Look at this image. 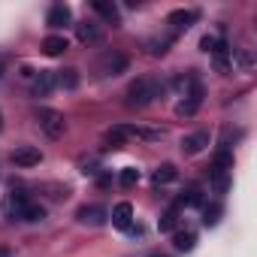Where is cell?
Segmentation results:
<instances>
[{
	"mask_svg": "<svg viewBox=\"0 0 257 257\" xmlns=\"http://www.w3.org/2000/svg\"><path fill=\"white\" fill-rule=\"evenodd\" d=\"M164 94V82L155 76H140L131 88H127V106H149L155 97Z\"/></svg>",
	"mask_w": 257,
	"mask_h": 257,
	"instance_id": "1",
	"label": "cell"
},
{
	"mask_svg": "<svg viewBox=\"0 0 257 257\" xmlns=\"http://www.w3.org/2000/svg\"><path fill=\"white\" fill-rule=\"evenodd\" d=\"M37 124L49 140H61L64 131H67V121L58 109H37Z\"/></svg>",
	"mask_w": 257,
	"mask_h": 257,
	"instance_id": "2",
	"label": "cell"
},
{
	"mask_svg": "<svg viewBox=\"0 0 257 257\" xmlns=\"http://www.w3.org/2000/svg\"><path fill=\"white\" fill-rule=\"evenodd\" d=\"M182 97H185V100L176 106V115H182V118H191V115L200 109V103H203V85L197 82V85H194L188 94H182Z\"/></svg>",
	"mask_w": 257,
	"mask_h": 257,
	"instance_id": "3",
	"label": "cell"
},
{
	"mask_svg": "<svg viewBox=\"0 0 257 257\" xmlns=\"http://www.w3.org/2000/svg\"><path fill=\"white\" fill-rule=\"evenodd\" d=\"M100 70H103L106 76H121V73L127 70V58H124L121 52H106V55L100 58Z\"/></svg>",
	"mask_w": 257,
	"mask_h": 257,
	"instance_id": "4",
	"label": "cell"
},
{
	"mask_svg": "<svg viewBox=\"0 0 257 257\" xmlns=\"http://www.w3.org/2000/svg\"><path fill=\"white\" fill-rule=\"evenodd\" d=\"M55 70H40L34 76V97H49L55 91Z\"/></svg>",
	"mask_w": 257,
	"mask_h": 257,
	"instance_id": "5",
	"label": "cell"
},
{
	"mask_svg": "<svg viewBox=\"0 0 257 257\" xmlns=\"http://www.w3.org/2000/svg\"><path fill=\"white\" fill-rule=\"evenodd\" d=\"M70 19H73L70 7H67V4H55V7L49 10V16H46V25H49V28H67Z\"/></svg>",
	"mask_w": 257,
	"mask_h": 257,
	"instance_id": "6",
	"label": "cell"
},
{
	"mask_svg": "<svg viewBox=\"0 0 257 257\" xmlns=\"http://www.w3.org/2000/svg\"><path fill=\"white\" fill-rule=\"evenodd\" d=\"M194 22H197V13H194V10H176V13H170V19H167V25H173L176 34L188 31Z\"/></svg>",
	"mask_w": 257,
	"mask_h": 257,
	"instance_id": "7",
	"label": "cell"
},
{
	"mask_svg": "<svg viewBox=\"0 0 257 257\" xmlns=\"http://www.w3.org/2000/svg\"><path fill=\"white\" fill-rule=\"evenodd\" d=\"M40 161H43V155L34 146H22V149L13 152V164H19V167H37Z\"/></svg>",
	"mask_w": 257,
	"mask_h": 257,
	"instance_id": "8",
	"label": "cell"
},
{
	"mask_svg": "<svg viewBox=\"0 0 257 257\" xmlns=\"http://www.w3.org/2000/svg\"><path fill=\"white\" fill-rule=\"evenodd\" d=\"M112 224L118 230H131V224H134V206L131 203H118L112 209Z\"/></svg>",
	"mask_w": 257,
	"mask_h": 257,
	"instance_id": "9",
	"label": "cell"
},
{
	"mask_svg": "<svg viewBox=\"0 0 257 257\" xmlns=\"http://www.w3.org/2000/svg\"><path fill=\"white\" fill-rule=\"evenodd\" d=\"M131 137H140V127H127V124H118V127H112V131H106V143L115 149V146H121L124 140H131Z\"/></svg>",
	"mask_w": 257,
	"mask_h": 257,
	"instance_id": "10",
	"label": "cell"
},
{
	"mask_svg": "<svg viewBox=\"0 0 257 257\" xmlns=\"http://www.w3.org/2000/svg\"><path fill=\"white\" fill-rule=\"evenodd\" d=\"M206 146H209V131H197V134H191V137L182 140V152H185V155H197V152H203Z\"/></svg>",
	"mask_w": 257,
	"mask_h": 257,
	"instance_id": "11",
	"label": "cell"
},
{
	"mask_svg": "<svg viewBox=\"0 0 257 257\" xmlns=\"http://www.w3.org/2000/svg\"><path fill=\"white\" fill-rule=\"evenodd\" d=\"M76 218H79L82 224H103L109 215H106L103 206H82V209L76 212Z\"/></svg>",
	"mask_w": 257,
	"mask_h": 257,
	"instance_id": "12",
	"label": "cell"
},
{
	"mask_svg": "<svg viewBox=\"0 0 257 257\" xmlns=\"http://www.w3.org/2000/svg\"><path fill=\"white\" fill-rule=\"evenodd\" d=\"M212 58H215L218 73H230V49H227V43H224V40H218V43H215Z\"/></svg>",
	"mask_w": 257,
	"mask_h": 257,
	"instance_id": "13",
	"label": "cell"
},
{
	"mask_svg": "<svg viewBox=\"0 0 257 257\" xmlns=\"http://www.w3.org/2000/svg\"><path fill=\"white\" fill-rule=\"evenodd\" d=\"M31 200H28V194H22V191H13L10 194V200H7V212L13 215V218H22V212H25V206H28Z\"/></svg>",
	"mask_w": 257,
	"mask_h": 257,
	"instance_id": "14",
	"label": "cell"
},
{
	"mask_svg": "<svg viewBox=\"0 0 257 257\" xmlns=\"http://www.w3.org/2000/svg\"><path fill=\"white\" fill-rule=\"evenodd\" d=\"M76 37H79V43H97L100 40V28L94 22H82V25H76Z\"/></svg>",
	"mask_w": 257,
	"mask_h": 257,
	"instance_id": "15",
	"label": "cell"
},
{
	"mask_svg": "<svg viewBox=\"0 0 257 257\" xmlns=\"http://www.w3.org/2000/svg\"><path fill=\"white\" fill-rule=\"evenodd\" d=\"M94 13H100L106 22H112V25H118V7L115 4H109V0H94Z\"/></svg>",
	"mask_w": 257,
	"mask_h": 257,
	"instance_id": "16",
	"label": "cell"
},
{
	"mask_svg": "<svg viewBox=\"0 0 257 257\" xmlns=\"http://www.w3.org/2000/svg\"><path fill=\"white\" fill-rule=\"evenodd\" d=\"M61 52H67V40H64V37H46V40H43V55L55 58V55H61Z\"/></svg>",
	"mask_w": 257,
	"mask_h": 257,
	"instance_id": "17",
	"label": "cell"
},
{
	"mask_svg": "<svg viewBox=\"0 0 257 257\" xmlns=\"http://www.w3.org/2000/svg\"><path fill=\"white\" fill-rule=\"evenodd\" d=\"M179 173H176V167L173 164H161L158 170H155V176H152V182H155V188H161V185H167V182H173Z\"/></svg>",
	"mask_w": 257,
	"mask_h": 257,
	"instance_id": "18",
	"label": "cell"
},
{
	"mask_svg": "<svg viewBox=\"0 0 257 257\" xmlns=\"http://www.w3.org/2000/svg\"><path fill=\"white\" fill-rule=\"evenodd\" d=\"M209 176H212L215 194H227V191H230V173H227V170H209Z\"/></svg>",
	"mask_w": 257,
	"mask_h": 257,
	"instance_id": "19",
	"label": "cell"
},
{
	"mask_svg": "<svg viewBox=\"0 0 257 257\" xmlns=\"http://www.w3.org/2000/svg\"><path fill=\"white\" fill-rule=\"evenodd\" d=\"M55 82H58L61 88L73 91V88L79 85V73H76V70H55Z\"/></svg>",
	"mask_w": 257,
	"mask_h": 257,
	"instance_id": "20",
	"label": "cell"
},
{
	"mask_svg": "<svg viewBox=\"0 0 257 257\" xmlns=\"http://www.w3.org/2000/svg\"><path fill=\"white\" fill-rule=\"evenodd\" d=\"M200 203H203L200 191H197V188H188V191H182V194H179L176 209H182V206H185V209H191V206H200Z\"/></svg>",
	"mask_w": 257,
	"mask_h": 257,
	"instance_id": "21",
	"label": "cell"
},
{
	"mask_svg": "<svg viewBox=\"0 0 257 257\" xmlns=\"http://www.w3.org/2000/svg\"><path fill=\"white\" fill-rule=\"evenodd\" d=\"M43 218H46V209H43L40 203H28L19 221H28V224H37V221H43Z\"/></svg>",
	"mask_w": 257,
	"mask_h": 257,
	"instance_id": "22",
	"label": "cell"
},
{
	"mask_svg": "<svg viewBox=\"0 0 257 257\" xmlns=\"http://www.w3.org/2000/svg\"><path fill=\"white\" fill-rule=\"evenodd\" d=\"M176 224H179V209L173 206V209H167V212L161 215L158 227H161V233H173V230H176Z\"/></svg>",
	"mask_w": 257,
	"mask_h": 257,
	"instance_id": "23",
	"label": "cell"
},
{
	"mask_svg": "<svg viewBox=\"0 0 257 257\" xmlns=\"http://www.w3.org/2000/svg\"><path fill=\"white\" fill-rule=\"evenodd\" d=\"M173 245H176L179 251H191V248L197 245V233H191V230H185V233H176V236H173Z\"/></svg>",
	"mask_w": 257,
	"mask_h": 257,
	"instance_id": "24",
	"label": "cell"
},
{
	"mask_svg": "<svg viewBox=\"0 0 257 257\" xmlns=\"http://www.w3.org/2000/svg\"><path fill=\"white\" fill-rule=\"evenodd\" d=\"M221 215H224L221 203H212V206H206V209H203V224H206V227H215V224L221 221Z\"/></svg>",
	"mask_w": 257,
	"mask_h": 257,
	"instance_id": "25",
	"label": "cell"
},
{
	"mask_svg": "<svg viewBox=\"0 0 257 257\" xmlns=\"http://www.w3.org/2000/svg\"><path fill=\"white\" fill-rule=\"evenodd\" d=\"M118 182H121V188H134V185L140 182V170H137V167H124Z\"/></svg>",
	"mask_w": 257,
	"mask_h": 257,
	"instance_id": "26",
	"label": "cell"
},
{
	"mask_svg": "<svg viewBox=\"0 0 257 257\" xmlns=\"http://www.w3.org/2000/svg\"><path fill=\"white\" fill-rule=\"evenodd\" d=\"M215 43H218L215 37H203V40H200V49H203V52H212V49H215Z\"/></svg>",
	"mask_w": 257,
	"mask_h": 257,
	"instance_id": "27",
	"label": "cell"
},
{
	"mask_svg": "<svg viewBox=\"0 0 257 257\" xmlns=\"http://www.w3.org/2000/svg\"><path fill=\"white\" fill-rule=\"evenodd\" d=\"M0 257H13V254H10V248H0Z\"/></svg>",
	"mask_w": 257,
	"mask_h": 257,
	"instance_id": "28",
	"label": "cell"
},
{
	"mask_svg": "<svg viewBox=\"0 0 257 257\" xmlns=\"http://www.w3.org/2000/svg\"><path fill=\"white\" fill-rule=\"evenodd\" d=\"M0 76H4V67H0Z\"/></svg>",
	"mask_w": 257,
	"mask_h": 257,
	"instance_id": "29",
	"label": "cell"
}]
</instances>
